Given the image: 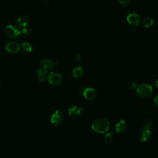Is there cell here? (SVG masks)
<instances>
[{
    "mask_svg": "<svg viewBox=\"0 0 158 158\" xmlns=\"http://www.w3.org/2000/svg\"><path fill=\"white\" fill-rule=\"evenodd\" d=\"M20 44L16 41H10L5 46L6 51L10 54H15L20 50Z\"/></svg>",
    "mask_w": 158,
    "mask_h": 158,
    "instance_id": "obj_8",
    "label": "cell"
},
{
    "mask_svg": "<svg viewBox=\"0 0 158 158\" xmlns=\"http://www.w3.org/2000/svg\"><path fill=\"white\" fill-rule=\"evenodd\" d=\"M137 85L136 83H130L128 85V88L131 90V91H133V90H136V88H137Z\"/></svg>",
    "mask_w": 158,
    "mask_h": 158,
    "instance_id": "obj_20",
    "label": "cell"
},
{
    "mask_svg": "<svg viewBox=\"0 0 158 158\" xmlns=\"http://www.w3.org/2000/svg\"><path fill=\"white\" fill-rule=\"evenodd\" d=\"M113 135L111 133H107L104 136V142L106 144H110L113 141Z\"/></svg>",
    "mask_w": 158,
    "mask_h": 158,
    "instance_id": "obj_17",
    "label": "cell"
},
{
    "mask_svg": "<svg viewBox=\"0 0 158 158\" xmlns=\"http://www.w3.org/2000/svg\"><path fill=\"white\" fill-rule=\"evenodd\" d=\"M31 32V30L30 28H29L28 27H25V28H22V33L24 35H30Z\"/></svg>",
    "mask_w": 158,
    "mask_h": 158,
    "instance_id": "obj_19",
    "label": "cell"
},
{
    "mask_svg": "<svg viewBox=\"0 0 158 158\" xmlns=\"http://www.w3.org/2000/svg\"><path fill=\"white\" fill-rule=\"evenodd\" d=\"M41 65L43 69L47 71H49L54 67L55 64L50 59H44L41 61Z\"/></svg>",
    "mask_w": 158,
    "mask_h": 158,
    "instance_id": "obj_11",
    "label": "cell"
},
{
    "mask_svg": "<svg viewBox=\"0 0 158 158\" xmlns=\"http://www.w3.org/2000/svg\"><path fill=\"white\" fill-rule=\"evenodd\" d=\"M130 0H118V2L122 5H127L128 4Z\"/></svg>",
    "mask_w": 158,
    "mask_h": 158,
    "instance_id": "obj_22",
    "label": "cell"
},
{
    "mask_svg": "<svg viewBox=\"0 0 158 158\" xmlns=\"http://www.w3.org/2000/svg\"><path fill=\"white\" fill-rule=\"evenodd\" d=\"M155 83H156V86L158 88V80H157L156 81Z\"/></svg>",
    "mask_w": 158,
    "mask_h": 158,
    "instance_id": "obj_24",
    "label": "cell"
},
{
    "mask_svg": "<svg viewBox=\"0 0 158 158\" xmlns=\"http://www.w3.org/2000/svg\"><path fill=\"white\" fill-rule=\"evenodd\" d=\"M72 73L75 78H80L83 74V69L80 66L75 67L72 70Z\"/></svg>",
    "mask_w": 158,
    "mask_h": 158,
    "instance_id": "obj_15",
    "label": "cell"
},
{
    "mask_svg": "<svg viewBox=\"0 0 158 158\" xmlns=\"http://www.w3.org/2000/svg\"><path fill=\"white\" fill-rule=\"evenodd\" d=\"M83 95L88 100H93L96 97V92L92 88H86L83 91Z\"/></svg>",
    "mask_w": 158,
    "mask_h": 158,
    "instance_id": "obj_9",
    "label": "cell"
},
{
    "mask_svg": "<svg viewBox=\"0 0 158 158\" xmlns=\"http://www.w3.org/2000/svg\"><path fill=\"white\" fill-rule=\"evenodd\" d=\"M127 123L125 120L123 119H120L117 122L115 123V131L117 133H122L125 131L126 129Z\"/></svg>",
    "mask_w": 158,
    "mask_h": 158,
    "instance_id": "obj_12",
    "label": "cell"
},
{
    "mask_svg": "<svg viewBox=\"0 0 158 158\" xmlns=\"http://www.w3.org/2000/svg\"><path fill=\"white\" fill-rule=\"evenodd\" d=\"M17 24L21 29L28 27V21L25 17H19L17 20Z\"/></svg>",
    "mask_w": 158,
    "mask_h": 158,
    "instance_id": "obj_13",
    "label": "cell"
},
{
    "mask_svg": "<svg viewBox=\"0 0 158 158\" xmlns=\"http://www.w3.org/2000/svg\"><path fill=\"white\" fill-rule=\"evenodd\" d=\"M5 34L9 38H16L20 35V31L19 28L14 25H7L4 28Z\"/></svg>",
    "mask_w": 158,
    "mask_h": 158,
    "instance_id": "obj_5",
    "label": "cell"
},
{
    "mask_svg": "<svg viewBox=\"0 0 158 158\" xmlns=\"http://www.w3.org/2000/svg\"><path fill=\"white\" fill-rule=\"evenodd\" d=\"M136 91L139 96L141 98H148L152 93L153 89L151 85L143 83L137 86Z\"/></svg>",
    "mask_w": 158,
    "mask_h": 158,
    "instance_id": "obj_3",
    "label": "cell"
},
{
    "mask_svg": "<svg viewBox=\"0 0 158 158\" xmlns=\"http://www.w3.org/2000/svg\"><path fill=\"white\" fill-rule=\"evenodd\" d=\"M154 102L156 106L158 108V95L156 97H155V98L154 99Z\"/></svg>",
    "mask_w": 158,
    "mask_h": 158,
    "instance_id": "obj_23",
    "label": "cell"
},
{
    "mask_svg": "<svg viewBox=\"0 0 158 158\" xmlns=\"http://www.w3.org/2000/svg\"><path fill=\"white\" fill-rule=\"evenodd\" d=\"M45 1H47V0H45Z\"/></svg>",
    "mask_w": 158,
    "mask_h": 158,
    "instance_id": "obj_26",
    "label": "cell"
},
{
    "mask_svg": "<svg viewBox=\"0 0 158 158\" xmlns=\"http://www.w3.org/2000/svg\"><path fill=\"white\" fill-rule=\"evenodd\" d=\"M47 79L49 83L53 86H59L62 81L61 75L56 72H52L47 76Z\"/></svg>",
    "mask_w": 158,
    "mask_h": 158,
    "instance_id": "obj_4",
    "label": "cell"
},
{
    "mask_svg": "<svg viewBox=\"0 0 158 158\" xmlns=\"http://www.w3.org/2000/svg\"><path fill=\"white\" fill-rule=\"evenodd\" d=\"M82 110L83 109L78 106H72L68 109V114L70 117L75 118L80 115Z\"/></svg>",
    "mask_w": 158,
    "mask_h": 158,
    "instance_id": "obj_10",
    "label": "cell"
},
{
    "mask_svg": "<svg viewBox=\"0 0 158 158\" xmlns=\"http://www.w3.org/2000/svg\"><path fill=\"white\" fill-rule=\"evenodd\" d=\"M153 23H154V20L152 17H146L143 22V25L144 28H149L151 27L153 25Z\"/></svg>",
    "mask_w": 158,
    "mask_h": 158,
    "instance_id": "obj_16",
    "label": "cell"
},
{
    "mask_svg": "<svg viewBox=\"0 0 158 158\" xmlns=\"http://www.w3.org/2000/svg\"><path fill=\"white\" fill-rule=\"evenodd\" d=\"M81 60V56L80 54H77L75 56V60L77 62H80Z\"/></svg>",
    "mask_w": 158,
    "mask_h": 158,
    "instance_id": "obj_21",
    "label": "cell"
},
{
    "mask_svg": "<svg viewBox=\"0 0 158 158\" xmlns=\"http://www.w3.org/2000/svg\"><path fill=\"white\" fill-rule=\"evenodd\" d=\"M153 121L148 120L146 121L144 125L141 128L139 132V138L142 142H145L148 140L151 135V128L153 126Z\"/></svg>",
    "mask_w": 158,
    "mask_h": 158,
    "instance_id": "obj_2",
    "label": "cell"
},
{
    "mask_svg": "<svg viewBox=\"0 0 158 158\" xmlns=\"http://www.w3.org/2000/svg\"><path fill=\"white\" fill-rule=\"evenodd\" d=\"M63 114L60 110H56L51 115L50 121L52 125L57 127L58 126L62 121Z\"/></svg>",
    "mask_w": 158,
    "mask_h": 158,
    "instance_id": "obj_7",
    "label": "cell"
},
{
    "mask_svg": "<svg viewBox=\"0 0 158 158\" xmlns=\"http://www.w3.org/2000/svg\"><path fill=\"white\" fill-rule=\"evenodd\" d=\"M127 21L130 25L134 27H136L141 23V17L138 14L131 13L127 15Z\"/></svg>",
    "mask_w": 158,
    "mask_h": 158,
    "instance_id": "obj_6",
    "label": "cell"
},
{
    "mask_svg": "<svg viewBox=\"0 0 158 158\" xmlns=\"http://www.w3.org/2000/svg\"><path fill=\"white\" fill-rule=\"evenodd\" d=\"M110 127L109 121L105 118H98L95 120L91 125V129L98 133H104L107 131Z\"/></svg>",
    "mask_w": 158,
    "mask_h": 158,
    "instance_id": "obj_1",
    "label": "cell"
},
{
    "mask_svg": "<svg viewBox=\"0 0 158 158\" xmlns=\"http://www.w3.org/2000/svg\"><path fill=\"white\" fill-rule=\"evenodd\" d=\"M22 47L23 51H25V52H31L32 51L31 45L27 42H23L22 44Z\"/></svg>",
    "mask_w": 158,
    "mask_h": 158,
    "instance_id": "obj_18",
    "label": "cell"
},
{
    "mask_svg": "<svg viewBox=\"0 0 158 158\" xmlns=\"http://www.w3.org/2000/svg\"><path fill=\"white\" fill-rule=\"evenodd\" d=\"M0 85H1V80H0Z\"/></svg>",
    "mask_w": 158,
    "mask_h": 158,
    "instance_id": "obj_25",
    "label": "cell"
},
{
    "mask_svg": "<svg viewBox=\"0 0 158 158\" xmlns=\"http://www.w3.org/2000/svg\"><path fill=\"white\" fill-rule=\"evenodd\" d=\"M47 73L48 71L44 70L43 68L39 69L37 71V77L38 78V80L40 81H43L46 80V78L47 77Z\"/></svg>",
    "mask_w": 158,
    "mask_h": 158,
    "instance_id": "obj_14",
    "label": "cell"
}]
</instances>
